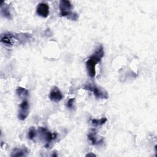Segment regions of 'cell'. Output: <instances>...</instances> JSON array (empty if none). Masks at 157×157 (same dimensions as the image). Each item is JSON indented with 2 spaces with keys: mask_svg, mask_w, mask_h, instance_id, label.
<instances>
[{
  "mask_svg": "<svg viewBox=\"0 0 157 157\" xmlns=\"http://www.w3.org/2000/svg\"><path fill=\"white\" fill-rule=\"evenodd\" d=\"M63 96L62 93L59 90V88L56 86H54L50 92L49 98L51 101L53 102H58L60 101L63 99Z\"/></svg>",
  "mask_w": 157,
  "mask_h": 157,
  "instance_id": "obj_8",
  "label": "cell"
},
{
  "mask_svg": "<svg viewBox=\"0 0 157 157\" xmlns=\"http://www.w3.org/2000/svg\"><path fill=\"white\" fill-rule=\"evenodd\" d=\"M28 151L25 147L24 148H14L11 154V156H26Z\"/></svg>",
  "mask_w": 157,
  "mask_h": 157,
  "instance_id": "obj_9",
  "label": "cell"
},
{
  "mask_svg": "<svg viewBox=\"0 0 157 157\" xmlns=\"http://www.w3.org/2000/svg\"><path fill=\"white\" fill-rule=\"evenodd\" d=\"M74 101H75L74 98H71L67 101V104H66V105H67V108H69V109H72L73 108Z\"/></svg>",
  "mask_w": 157,
  "mask_h": 157,
  "instance_id": "obj_15",
  "label": "cell"
},
{
  "mask_svg": "<svg viewBox=\"0 0 157 157\" xmlns=\"http://www.w3.org/2000/svg\"><path fill=\"white\" fill-rule=\"evenodd\" d=\"M29 103L26 99H24L19 106L18 117L20 120H24L29 114Z\"/></svg>",
  "mask_w": 157,
  "mask_h": 157,
  "instance_id": "obj_4",
  "label": "cell"
},
{
  "mask_svg": "<svg viewBox=\"0 0 157 157\" xmlns=\"http://www.w3.org/2000/svg\"><path fill=\"white\" fill-rule=\"evenodd\" d=\"M17 94L21 98H26L29 95L28 91L21 86H18L16 90Z\"/></svg>",
  "mask_w": 157,
  "mask_h": 157,
  "instance_id": "obj_11",
  "label": "cell"
},
{
  "mask_svg": "<svg viewBox=\"0 0 157 157\" xmlns=\"http://www.w3.org/2000/svg\"><path fill=\"white\" fill-rule=\"evenodd\" d=\"M36 129L32 127L29 129V131H28V138L31 140H33L35 137H36Z\"/></svg>",
  "mask_w": 157,
  "mask_h": 157,
  "instance_id": "obj_14",
  "label": "cell"
},
{
  "mask_svg": "<svg viewBox=\"0 0 157 157\" xmlns=\"http://www.w3.org/2000/svg\"><path fill=\"white\" fill-rule=\"evenodd\" d=\"M60 15L62 17H66L72 20H77L78 18V14L72 12V6L69 1L61 0L59 2Z\"/></svg>",
  "mask_w": 157,
  "mask_h": 157,
  "instance_id": "obj_3",
  "label": "cell"
},
{
  "mask_svg": "<svg viewBox=\"0 0 157 157\" xmlns=\"http://www.w3.org/2000/svg\"><path fill=\"white\" fill-rule=\"evenodd\" d=\"M96 132L94 129H92L89 132V134H88V138L90 140V142H91V144L93 145H96V144L99 143L97 140V138H96Z\"/></svg>",
  "mask_w": 157,
  "mask_h": 157,
  "instance_id": "obj_12",
  "label": "cell"
},
{
  "mask_svg": "<svg viewBox=\"0 0 157 157\" xmlns=\"http://www.w3.org/2000/svg\"><path fill=\"white\" fill-rule=\"evenodd\" d=\"M84 89L90 90L92 91L94 94V95L97 98L99 99H107L108 98V94L106 92L102 91L98 87L96 86L93 85H85L84 86Z\"/></svg>",
  "mask_w": 157,
  "mask_h": 157,
  "instance_id": "obj_5",
  "label": "cell"
},
{
  "mask_svg": "<svg viewBox=\"0 0 157 157\" xmlns=\"http://www.w3.org/2000/svg\"><path fill=\"white\" fill-rule=\"evenodd\" d=\"M104 52L102 45H100L98 47L94 53L90 56L88 59L86 63V66L87 69V72L88 75L94 78L96 75V65L98 63L100 62L102 58L104 56Z\"/></svg>",
  "mask_w": 157,
  "mask_h": 157,
  "instance_id": "obj_1",
  "label": "cell"
},
{
  "mask_svg": "<svg viewBox=\"0 0 157 157\" xmlns=\"http://www.w3.org/2000/svg\"><path fill=\"white\" fill-rule=\"evenodd\" d=\"M107 118L105 117L101 118V119H93L91 120V123L95 126H99L104 124L107 121Z\"/></svg>",
  "mask_w": 157,
  "mask_h": 157,
  "instance_id": "obj_13",
  "label": "cell"
},
{
  "mask_svg": "<svg viewBox=\"0 0 157 157\" xmlns=\"http://www.w3.org/2000/svg\"><path fill=\"white\" fill-rule=\"evenodd\" d=\"M39 132H40L42 137H43L44 140L48 144L50 142H52L53 139H55L56 137V133H52L49 131H48L46 128L40 127L39 128Z\"/></svg>",
  "mask_w": 157,
  "mask_h": 157,
  "instance_id": "obj_6",
  "label": "cell"
},
{
  "mask_svg": "<svg viewBox=\"0 0 157 157\" xmlns=\"http://www.w3.org/2000/svg\"><path fill=\"white\" fill-rule=\"evenodd\" d=\"M30 39V36L27 34H14L6 33L1 35V42L7 45H12L15 42L20 43L25 42Z\"/></svg>",
  "mask_w": 157,
  "mask_h": 157,
  "instance_id": "obj_2",
  "label": "cell"
},
{
  "mask_svg": "<svg viewBox=\"0 0 157 157\" xmlns=\"http://www.w3.org/2000/svg\"><path fill=\"white\" fill-rule=\"evenodd\" d=\"M36 13L38 15L42 17H47L50 13L48 5L45 2L39 3L36 8Z\"/></svg>",
  "mask_w": 157,
  "mask_h": 157,
  "instance_id": "obj_7",
  "label": "cell"
},
{
  "mask_svg": "<svg viewBox=\"0 0 157 157\" xmlns=\"http://www.w3.org/2000/svg\"><path fill=\"white\" fill-rule=\"evenodd\" d=\"M1 12L2 15L5 18L11 19V13L10 10V7L8 5H3V3L2 2L1 5Z\"/></svg>",
  "mask_w": 157,
  "mask_h": 157,
  "instance_id": "obj_10",
  "label": "cell"
}]
</instances>
